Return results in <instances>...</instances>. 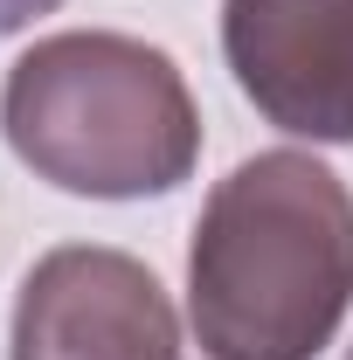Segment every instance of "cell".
Masks as SVG:
<instances>
[{"label":"cell","instance_id":"cell-1","mask_svg":"<svg viewBox=\"0 0 353 360\" xmlns=\"http://www.w3.org/2000/svg\"><path fill=\"white\" fill-rule=\"evenodd\" d=\"M353 305V194L312 153H257L215 180L187 319L208 360H319Z\"/></svg>","mask_w":353,"mask_h":360},{"label":"cell","instance_id":"cell-2","mask_svg":"<svg viewBox=\"0 0 353 360\" xmlns=\"http://www.w3.org/2000/svg\"><path fill=\"white\" fill-rule=\"evenodd\" d=\"M0 132L35 180L84 201L174 194L201 160V111L174 56L139 35H42L0 90Z\"/></svg>","mask_w":353,"mask_h":360},{"label":"cell","instance_id":"cell-3","mask_svg":"<svg viewBox=\"0 0 353 360\" xmlns=\"http://www.w3.org/2000/svg\"><path fill=\"white\" fill-rule=\"evenodd\" d=\"M14 360H180V319L139 257L63 243L21 277Z\"/></svg>","mask_w":353,"mask_h":360},{"label":"cell","instance_id":"cell-4","mask_svg":"<svg viewBox=\"0 0 353 360\" xmlns=\"http://www.w3.org/2000/svg\"><path fill=\"white\" fill-rule=\"evenodd\" d=\"M222 56L277 132L353 146V0H222Z\"/></svg>","mask_w":353,"mask_h":360},{"label":"cell","instance_id":"cell-5","mask_svg":"<svg viewBox=\"0 0 353 360\" xmlns=\"http://www.w3.org/2000/svg\"><path fill=\"white\" fill-rule=\"evenodd\" d=\"M63 0H0V35H14V28H28V21H42L56 14Z\"/></svg>","mask_w":353,"mask_h":360},{"label":"cell","instance_id":"cell-6","mask_svg":"<svg viewBox=\"0 0 353 360\" xmlns=\"http://www.w3.org/2000/svg\"><path fill=\"white\" fill-rule=\"evenodd\" d=\"M347 360H353V347H347Z\"/></svg>","mask_w":353,"mask_h":360}]
</instances>
